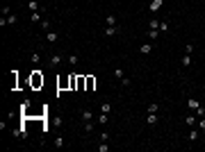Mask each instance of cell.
Listing matches in <instances>:
<instances>
[{"instance_id": "7c38bea8", "label": "cell", "mask_w": 205, "mask_h": 152, "mask_svg": "<svg viewBox=\"0 0 205 152\" xmlns=\"http://www.w3.org/2000/svg\"><path fill=\"white\" fill-rule=\"evenodd\" d=\"M100 114H112V105H109L107 100H105V102L100 105Z\"/></svg>"}, {"instance_id": "cb8c5ba5", "label": "cell", "mask_w": 205, "mask_h": 152, "mask_svg": "<svg viewBox=\"0 0 205 152\" xmlns=\"http://www.w3.org/2000/svg\"><path fill=\"white\" fill-rule=\"evenodd\" d=\"M187 125H189V127L198 125V120H196V116H187Z\"/></svg>"}, {"instance_id": "f1b7e54d", "label": "cell", "mask_w": 205, "mask_h": 152, "mask_svg": "<svg viewBox=\"0 0 205 152\" xmlns=\"http://www.w3.org/2000/svg\"><path fill=\"white\" fill-rule=\"evenodd\" d=\"M41 27H43V30H50V20H46V18H43V20H41Z\"/></svg>"}, {"instance_id": "484cf974", "label": "cell", "mask_w": 205, "mask_h": 152, "mask_svg": "<svg viewBox=\"0 0 205 152\" xmlns=\"http://www.w3.org/2000/svg\"><path fill=\"white\" fill-rule=\"evenodd\" d=\"M68 64H71V66H77V55H68Z\"/></svg>"}, {"instance_id": "52a82bcc", "label": "cell", "mask_w": 205, "mask_h": 152, "mask_svg": "<svg viewBox=\"0 0 205 152\" xmlns=\"http://www.w3.org/2000/svg\"><path fill=\"white\" fill-rule=\"evenodd\" d=\"M57 39H59V34H57V32H52V30L46 32V41H48V43H55Z\"/></svg>"}, {"instance_id": "ba28073f", "label": "cell", "mask_w": 205, "mask_h": 152, "mask_svg": "<svg viewBox=\"0 0 205 152\" xmlns=\"http://www.w3.org/2000/svg\"><path fill=\"white\" fill-rule=\"evenodd\" d=\"M68 89H71V91H77V75H75V73H71V82H68Z\"/></svg>"}, {"instance_id": "9a60e30c", "label": "cell", "mask_w": 205, "mask_h": 152, "mask_svg": "<svg viewBox=\"0 0 205 152\" xmlns=\"http://www.w3.org/2000/svg\"><path fill=\"white\" fill-rule=\"evenodd\" d=\"M139 50H141V55H148V52L153 50V43H144V46L139 48Z\"/></svg>"}, {"instance_id": "1f68e13d", "label": "cell", "mask_w": 205, "mask_h": 152, "mask_svg": "<svg viewBox=\"0 0 205 152\" xmlns=\"http://www.w3.org/2000/svg\"><path fill=\"white\" fill-rule=\"evenodd\" d=\"M16 20H18V16H14V14H11V16H7V23H9V25H14Z\"/></svg>"}, {"instance_id": "e0dca14e", "label": "cell", "mask_w": 205, "mask_h": 152, "mask_svg": "<svg viewBox=\"0 0 205 152\" xmlns=\"http://www.w3.org/2000/svg\"><path fill=\"white\" fill-rule=\"evenodd\" d=\"M30 20H32V23H41V14H39V11H32V14H30Z\"/></svg>"}, {"instance_id": "277c9868", "label": "cell", "mask_w": 205, "mask_h": 152, "mask_svg": "<svg viewBox=\"0 0 205 152\" xmlns=\"http://www.w3.org/2000/svg\"><path fill=\"white\" fill-rule=\"evenodd\" d=\"M87 84H84V91H93V86H96V77L93 75H84Z\"/></svg>"}, {"instance_id": "836d02e7", "label": "cell", "mask_w": 205, "mask_h": 152, "mask_svg": "<svg viewBox=\"0 0 205 152\" xmlns=\"http://www.w3.org/2000/svg\"><path fill=\"white\" fill-rule=\"evenodd\" d=\"M55 145H57V147H64V138L57 136V138H55Z\"/></svg>"}, {"instance_id": "5bb4252c", "label": "cell", "mask_w": 205, "mask_h": 152, "mask_svg": "<svg viewBox=\"0 0 205 152\" xmlns=\"http://www.w3.org/2000/svg\"><path fill=\"white\" fill-rule=\"evenodd\" d=\"M157 114H148V118H146V123H148V125H157Z\"/></svg>"}, {"instance_id": "d4e9b609", "label": "cell", "mask_w": 205, "mask_h": 152, "mask_svg": "<svg viewBox=\"0 0 205 152\" xmlns=\"http://www.w3.org/2000/svg\"><path fill=\"white\" fill-rule=\"evenodd\" d=\"M150 30H159V20L157 18H150Z\"/></svg>"}, {"instance_id": "d6986e66", "label": "cell", "mask_w": 205, "mask_h": 152, "mask_svg": "<svg viewBox=\"0 0 205 152\" xmlns=\"http://www.w3.org/2000/svg\"><path fill=\"white\" fill-rule=\"evenodd\" d=\"M27 7H30V11H39V2H36V0H30Z\"/></svg>"}, {"instance_id": "44dd1931", "label": "cell", "mask_w": 205, "mask_h": 152, "mask_svg": "<svg viewBox=\"0 0 205 152\" xmlns=\"http://www.w3.org/2000/svg\"><path fill=\"white\" fill-rule=\"evenodd\" d=\"M182 66H187V68L191 66V55H184L182 57Z\"/></svg>"}, {"instance_id": "74e56055", "label": "cell", "mask_w": 205, "mask_h": 152, "mask_svg": "<svg viewBox=\"0 0 205 152\" xmlns=\"http://www.w3.org/2000/svg\"><path fill=\"white\" fill-rule=\"evenodd\" d=\"M203 20H205V18H203Z\"/></svg>"}, {"instance_id": "8d00e7d4", "label": "cell", "mask_w": 205, "mask_h": 152, "mask_svg": "<svg viewBox=\"0 0 205 152\" xmlns=\"http://www.w3.org/2000/svg\"><path fill=\"white\" fill-rule=\"evenodd\" d=\"M100 141H109V132H102L100 134Z\"/></svg>"}, {"instance_id": "4fadbf2b", "label": "cell", "mask_w": 205, "mask_h": 152, "mask_svg": "<svg viewBox=\"0 0 205 152\" xmlns=\"http://www.w3.org/2000/svg\"><path fill=\"white\" fill-rule=\"evenodd\" d=\"M84 84H87L84 75H77V91H84Z\"/></svg>"}, {"instance_id": "3957f363", "label": "cell", "mask_w": 205, "mask_h": 152, "mask_svg": "<svg viewBox=\"0 0 205 152\" xmlns=\"http://www.w3.org/2000/svg\"><path fill=\"white\" fill-rule=\"evenodd\" d=\"M11 134H14L16 138H25V136H27V129L20 125V127H14V129H11Z\"/></svg>"}, {"instance_id": "7402d4cb", "label": "cell", "mask_w": 205, "mask_h": 152, "mask_svg": "<svg viewBox=\"0 0 205 152\" xmlns=\"http://www.w3.org/2000/svg\"><path fill=\"white\" fill-rule=\"evenodd\" d=\"M84 132H87V134H91V132H93V120L84 123Z\"/></svg>"}, {"instance_id": "6da1fadb", "label": "cell", "mask_w": 205, "mask_h": 152, "mask_svg": "<svg viewBox=\"0 0 205 152\" xmlns=\"http://www.w3.org/2000/svg\"><path fill=\"white\" fill-rule=\"evenodd\" d=\"M30 84H32V89H41V86H43V75H41V71H32Z\"/></svg>"}, {"instance_id": "ac0fdd59", "label": "cell", "mask_w": 205, "mask_h": 152, "mask_svg": "<svg viewBox=\"0 0 205 152\" xmlns=\"http://www.w3.org/2000/svg\"><path fill=\"white\" fill-rule=\"evenodd\" d=\"M157 36H159V30H150V27H148V39H150V41H155Z\"/></svg>"}, {"instance_id": "30bf717a", "label": "cell", "mask_w": 205, "mask_h": 152, "mask_svg": "<svg viewBox=\"0 0 205 152\" xmlns=\"http://www.w3.org/2000/svg\"><path fill=\"white\" fill-rule=\"evenodd\" d=\"M187 107H189V109H194V111H196V109H198V107H200V102L196 100V98H189V100H187Z\"/></svg>"}, {"instance_id": "8fae6325", "label": "cell", "mask_w": 205, "mask_h": 152, "mask_svg": "<svg viewBox=\"0 0 205 152\" xmlns=\"http://www.w3.org/2000/svg\"><path fill=\"white\" fill-rule=\"evenodd\" d=\"M105 34H107V36L118 34V27H116V25H107V27H105Z\"/></svg>"}, {"instance_id": "2e32d148", "label": "cell", "mask_w": 205, "mask_h": 152, "mask_svg": "<svg viewBox=\"0 0 205 152\" xmlns=\"http://www.w3.org/2000/svg\"><path fill=\"white\" fill-rule=\"evenodd\" d=\"M98 123H100V125H107L109 123V114H100V116H98Z\"/></svg>"}, {"instance_id": "9c48e42d", "label": "cell", "mask_w": 205, "mask_h": 152, "mask_svg": "<svg viewBox=\"0 0 205 152\" xmlns=\"http://www.w3.org/2000/svg\"><path fill=\"white\" fill-rule=\"evenodd\" d=\"M82 120H84V123L93 120V111H91V109H84V111H82Z\"/></svg>"}, {"instance_id": "ffe728a7", "label": "cell", "mask_w": 205, "mask_h": 152, "mask_svg": "<svg viewBox=\"0 0 205 152\" xmlns=\"http://www.w3.org/2000/svg\"><path fill=\"white\" fill-rule=\"evenodd\" d=\"M157 111H159V105L150 102V105H148V114H157Z\"/></svg>"}, {"instance_id": "603a6c76", "label": "cell", "mask_w": 205, "mask_h": 152, "mask_svg": "<svg viewBox=\"0 0 205 152\" xmlns=\"http://www.w3.org/2000/svg\"><path fill=\"white\" fill-rule=\"evenodd\" d=\"M107 150H109L107 141H100V145H98V152H107Z\"/></svg>"}, {"instance_id": "d6a6232c", "label": "cell", "mask_w": 205, "mask_h": 152, "mask_svg": "<svg viewBox=\"0 0 205 152\" xmlns=\"http://www.w3.org/2000/svg\"><path fill=\"white\" fill-rule=\"evenodd\" d=\"M105 20H107V25H116V18H114V14H112V16H107Z\"/></svg>"}, {"instance_id": "d590c367", "label": "cell", "mask_w": 205, "mask_h": 152, "mask_svg": "<svg viewBox=\"0 0 205 152\" xmlns=\"http://www.w3.org/2000/svg\"><path fill=\"white\" fill-rule=\"evenodd\" d=\"M39 59H41L39 55H32V57H30V61H32V64H39Z\"/></svg>"}, {"instance_id": "8992f818", "label": "cell", "mask_w": 205, "mask_h": 152, "mask_svg": "<svg viewBox=\"0 0 205 152\" xmlns=\"http://www.w3.org/2000/svg\"><path fill=\"white\" fill-rule=\"evenodd\" d=\"M162 5H164V0H150V11H153V14H155V11H159V9H162Z\"/></svg>"}, {"instance_id": "e575fe53", "label": "cell", "mask_w": 205, "mask_h": 152, "mask_svg": "<svg viewBox=\"0 0 205 152\" xmlns=\"http://www.w3.org/2000/svg\"><path fill=\"white\" fill-rule=\"evenodd\" d=\"M2 16H11V7H7V5L2 7Z\"/></svg>"}, {"instance_id": "4316f807", "label": "cell", "mask_w": 205, "mask_h": 152, "mask_svg": "<svg viewBox=\"0 0 205 152\" xmlns=\"http://www.w3.org/2000/svg\"><path fill=\"white\" fill-rule=\"evenodd\" d=\"M114 75H116L118 80H123V77H125V73H123V68H116V71H114Z\"/></svg>"}, {"instance_id": "f546056e", "label": "cell", "mask_w": 205, "mask_h": 152, "mask_svg": "<svg viewBox=\"0 0 205 152\" xmlns=\"http://www.w3.org/2000/svg\"><path fill=\"white\" fill-rule=\"evenodd\" d=\"M198 129H203V132H205V118L203 116H198Z\"/></svg>"}, {"instance_id": "83f0119b", "label": "cell", "mask_w": 205, "mask_h": 152, "mask_svg": "<svg viewBox=\"0 0 205 152\" xmlns=\"http://www.w3.org/2000/svg\"><path fill=\"white\" fill-rule=\"evenodd\" d=\"M196 138H198V129H191L189 132V141H196Z\"/></svg>"}, {"instance_id": "5b68a950", "label": "cell", "mask_w": 205, "mask_h": 152, "mask_svg": "<svg viewBox=\"0 0 205 152\" xmlns=\"http://www.w3.org/2000/svg\"><path fill=\"white\" fill-rule=\"evenodd\" d=\"M68 82H71V75H68V77H59V80H57V89H59V91L68 89Z\"/></svg>"}, {"instance_id": "4dcf8cb0", "label": "cell", "mask_w": 205, "mask_h": 152, "mask_svg": "<svg viewBox=\"0 0 205 152\" xmlns=\"http://www.w3.org/2000/svg\"><path fill=\"white\" fill-rule=\"evenodd\" d=\"M169 30V23H166V20H162V23H159V32H166Z\"/></svg>"}, {"instance_id": "7a4b0ae2", "label": "cell", "mask_w": 205, "mask_h": 152, "mask_svg": "<svg viewBox=\"0 0 205 152\" xmlns=\"http://www.w3.org/2000/svg\"><path fill=\"white\" fill-rule=\"evenodd\" d=\"M62 64V55H50V59H48V68H57Z\"/></svg>"}]
</instances>
